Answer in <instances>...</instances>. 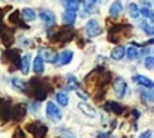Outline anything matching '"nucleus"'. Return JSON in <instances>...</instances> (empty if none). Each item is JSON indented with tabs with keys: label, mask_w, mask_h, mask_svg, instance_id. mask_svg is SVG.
<instances>
[{
	"label": "nucleus",
	"mask_w": 154,
	"mask_h": 138,
	"mask_svg": "<svg viewBox=\"0 0 154 138\" xmlns=\"http://www.w3.org/2000/svg\"><path fill=\"white\" fill-rule=\"evenodd\" d=\"M51 90L50 84L47 80H41V78H32L29 83H27V90L26 93L32 95L36 101H44L48 93Z\"/></svg>",
	"instance_id": "nucleus-1"
},
{
	"label": "nucleus",
	"mask_w": 154,
	"mask_h": 138,
	"mask_svg": "<svg viewBox=\"0 0 154 138\" xmlns=\"http://www.w3.org/2000/svg\"><path fill=\"white\" fill-rule=\"evenodd\" d=\"M132 30H133V27L130 24H114L109 29L108 39L112 44H120L132 36Z\"/></svg>",
	"instance_id": "nucleus-2"
},
{
	"label": "nucleus",
	"mask_w": 154,
	"mask_h": 138,
	"mask_svg": "<svg viewBox=\"0 0 154 138\" xmlns=\"http://www.w3.org/2000/svg\"><path fill=\"white\" fill-rule=\"evenodd\" d=\"M48 38L55 45H61V44L70 42L75 38V30L72 27H63L58 30H48Z\"/></svg>",
	"instance_id": "nucleus-3"
},
{
	"label": "nucleus",
	"mask_w": 154,
	"mask_h": 138,
	"mask_svg": "<svg viewBox=\"0 0 154 138\" xmlns=\"http://www.w3.org/2000/svg\"><path fill=\"white\" fill-rule=\"evenodd\" d=\"M3 63L9 68V71H17L18 68H21L23 59L20 57V51L18 50H6L2 56Z\"/></svg>",
	"instance_id": "nucleus-4"
},
{
	"label": "nucleus",
	"mask_w": 154,
	"mask_h": 138,
	"mask_svg": "<svg viewBox=\"0 0 154 138\" xmlns=\"http://www.w3.org/2000/svg\"><path fill=\"white\" fill-rule=\"evenodd\" d=\"M26 129H27V132H30L35 138H45V135L48 134V128L42 122H39V120L27 123Z\"/></svg>",
	"instance_id": "nucleus-5"
},
{
	"label": "nucleus",
	"mask_w": 154,
	"mask_h": 138,
	"mask_svg": "<svg viewBox=\"0 0 154 138\" xmlns=\"http://www.w3.org/2000/svg\"><path fill=\"white\" fill-rule=\"evenodd\" d=\"M0 38L3 41V45L5 47H9L14 44V39H15V35H14V30L6 27V26H2L0 27Z\"/></svg>",
	"instance_id": "nucleus-6"
},
{
	"label": "nucleus",
	"mask_w": 154,
	"mask_h": 138,
	"mask_svg": "<svg viewBox=\"0 0 154 138\" xmlns=\"http://www.w3.org/2000/svg\"><path fill=\"white\" fill-rule=\"evenodd\" d=\"M102 33V27L99 24L97 20H90L85 26V35L90 36V38H94V36H99Z\"/></svg>",
	"instance_id": "nucleus-7"
},
{
	"label": "nucleus",
	"mask_w": 154,
	"mask_h": 138,
	"mask_svg": "<svg viewBox=\"0 0 154 138\" xmlns=\"http://www.w3.org/2000/svg\"><path fill=\"white\" fill-rule=\"evenodd\" d=\"M47 116L51 119L52 122H60L61 120V111L58 110V107L55 104L50 102L47 105Z\"/></svg>",
	"instance_id": "nucleus-8"
},
{
	"label": "nucleus",
	"mask_w": 154,
	"mask_h": 138,
	"mask_svg": "<svg viewBox=\"0 0 154 138\" xmlns=\"http://www.w3.org/2000/svg\"><path fill=\"white\" fill-rule=\"evenodd\" d=\"M11 119H14V107L11 102H3L2 105V122L6 123Z\"/></svg>",
	"instance_id": "nucleus-9"
},
{
	"label": "nucleus",
	"mask_w": 154,
	"mask_h": 138,
	"mask_svg": "<svg viewBox=\"0 0 154 138\" xmlns=\"http://www.w3.org/2000/svg\"><path fill=\"white\" fill-rule=\"evenodd\" d=\"M39 56L45 62H50V63H57V59H58V56L52 50H48V48H41L39 50Z\"/></svg>",
	"instance_id": "nucleus-10"
},
{
	"label": "nucleus",
	"mask_w": 154,
	"mask_h": 138,
	"mask_svg": "<svg viewBox=\"0 0 154 138\" xmlns=\"http://www.w3.org/2000/svg\"><path fill=\"white\" fill-rule=\"evenodd\" d=\"M9 23H11V24H14L15 27H20V29H29V26L21 20V17H20V12H18V11H15V12H12V14L9 15Z\"/></svg>",
	"instance_id": "nucleus-11"
},
{
	"label": "nucleus",
	"mask_w": 154,
	"mask_h": 138,
	"mask_svg": "<svg viewBox=\"0 0 154 138\" xmlns=\"http://www.w3.org/2000/svg\"><path fill=\"white\" fill-rule=\"evenodd\" d=\"M72 59H73V53H72L70 50H64L63 53H60V54H58L57 65H58V66L67 65V63H70V62H72Z\"/></svg>",
	"instance_id": "nucleus-12"
},
{
	"label": "nucleus",
	"mask_w": 154,
	"mask_h": 138,
	"mask_svg": "<svg viewBox=\"0 0 154 138\" xmlns=\"http://www.w3.org/2000/svg\"><path fill=\"white\" fill-rule=\"evenodd\" d=\"M114 90H115V95H117L118 98H123V96H126V90H127V86H126L124 80L118 78V80H117V81L114 83Z\"/></svg>",
	"instance_id": "nucleus-13"
},
{
	"label": "nucleus",
	"mask_w": 154,
	"mask_h": 138,
	"mask_svg": "<svg viewBox=\"0 0 154 138\" xmlns=\"http://www.w3.org/2000/svg\"><path fill=\"white\" fill-rule=\"evenodd\" d=\"M26 113H27V105H26V104H17V105L14 107V119H15V120L24 119Z\"/></svg>",
	"instance_id": "nucleus-14"
},
{
	"label": "nucleus",
	"mask_w": 154,
	"mask_h": 138,
	"mask_svg": "<svg viewBox=\"0 0 154 138\" xmlns=\"http://www.w3.org/2000/svg\"><path fill=\"white\" fill-rule=\"evenodd\" d=\"M105 110H106V111H111V113H114V114H123L126 108H124L121 104H117V102H108V104H105Z\"/></svg>",
	"instance_id": "nucleus-15"
},
{
	"label": "nucleus",
	"mask_w": 154,
	"mask_h": 138,
	"mask_svg": "<svg viewBox=\"0 0 154 138\" xmlns=\"http://www.w3.org/2000/svg\"><path fill=\"white\" fill-rule=\"evenodd\" d=\"M133 81L138 83V84H141V86H144V87H148V89H153L154 87L153 81H151L150 78L144 77V75H135V77H133Z\"/></svg>",
	"instance_id": "nucleus-16"
},
{
	"label": "nucleus",
	"mask_w": 154,
	"mask_h": 138,
	"mask_svg": "<svg viewBox=\"0 0 154 138\" xmlns=\"http://www.w3.org/2000/svg\"><path fill=\"white\" fill-rule=\"evenodd\" d=\"M63 21H64L67 26L75 24V21H76V12H75V11H69V9H66L64 14H63Z\"/></svg>",
	"instance_id": "nucleus-17"
},
{
	"label": "nucleus",
	"mask_w": 154,
	"mask_h": 138,
	"mask_svg": "<svg viewBox=\"0 0 154 138\" xmlns=\"http://www.w3.org/2000/svg\"><path fill=\"white\" fill-rule=\"evenodd\" d=\"M126 53H127V51L124 50V47H115V48L111 51V57H112L114 60H121Z\"/></svg>",
	"instance_id": "nucleus-18"
},
{
	"label": "nucleus",
	"mask_w": 154,
	"mask_h": 138,
	"mask_svg": "<svg viewBox=\"0 0 154 138\" xmlns=\"http://www.w3.org/2000/svg\"><path fill=\"white\" fill-rule=\"evenodd\" d=\"M39 17L45 21V23H51L54 24V20H55V15L52 14L51 11H47V9H44V11H41L39 12Z\"/></svg>",
	"instance_id": "nucleus-19"
},
{
	"label": "nucleus",
	"mask_w": 154,
	"mask_h": 138,
	"mask_svg": "<svg viewBox=\"0 0 154 138\" xmlns=\"http://www.w3.org/2000/svg\"><path fill=\"white\" fill-rule=\"evenodd\" d=\"M121 11H123V5L120 2H114L112 6H111V9H109V15L115 18V17H118L121 14Z\"/></svg>",
	"instance_id": "nucleus-20"
},
{
	"label": "nucleus",
	"mask_w": 154,
	"mask_h": 138,
	"mask_svg": "<svg viewBox=\"0 0 154 138\" xmlns=\"http://www.w3.org/2000/svg\"><path fill=\"white\" fill-rule=\"evenodd\" d=\"M44 59L41 57V56H38L36 59H35V62H33V69H35V72L36 74H42L44 72Z\"/></svg>",
	"instance_id": "nucleus-21"
},
{
	"label": "nucleus",
	"mask_w": 154,
	"mask_h": 138,
	"mask_svg": "<svg viewBox=\"0 0 154 138\" xmlns=\"http://www.w3.org/2000/svg\"><path fill=\"white\" fill-rule=\"evenodd\" d=\"M30 62H32L30 54H26L23 57V63H21V72L23 74H29V71H30Z\"/></svg>",
	"instance_id": "nucleus-22"
},
{
	"label": "nucleus",
	"mask_w": 154,
	"mask_h": 138,
	"mask_svg": "<svg viewBox=\"0 0 154 138\" xmlns=\"http://www.w3.org/2000/svg\"><path fill=\"white\" fill-rule=\"evenodd\" d=\"M61 3L64 5L66 9L69 11H76L79 8V2L78 0H61Z\"/></svg>",
	"instance_id": "nucleus-23"
},
{
	"label": "nucleus",
	"mask_w": 154,
	"mask_h": 138,
	"mask_svg": "<svg viewBox=\"0 0 154 138\" xmlns=\"http://www.w3.org/2000/svg\"><path fill=\"white\" fill-rule=\"evenodd\" d=\"M79 110H81L84 114H88L90 117H94V116H96V110L91 108V107H88L87 104H79Z\"/></svg>",
	"instance_id": "nucleus-24"
},
{
	"label": "nucleus",
	"mask_w": 154,
	"mask_h": 138,
	"mask_svg": "<svg viewBox=\"0 0 154 138\" xmlns=\"http://www.w3.org/2000/svg\"><path fill=\"white\" fill-rule=\"evenodd\" d=\"M12 86L17 87L18 90H21V92H24V93H26V90H27V83L21 81L20 78H14V80H12Z\"/></svg>",
	"instance_id": "nucleus-25"
},
{
	"label": "nucleus",
	"mask_w": 154,
	"mask_h": 138,
	"mask_svg": "<svg viewBox=\"0 0 154 138\" xmlns=\"http://www.w3.org/2000/svg\"><path fill=\"white\" fill-rule=\"evenodd\" d=\"M129 14H130L132 18H138V17H139L141 11H139V8H138L136 3H130V5H129Z\"/></svg>",
	"instance_id": "nucleus-26"
},
{
	"label": "nucleus",
	"mask_w": 154,
	"mask_h": 138,
	"mask_svg": "<svg viewBox=\"0 0 154 138\" xmlns=\"http://www.w3.org/2000/svg\"><path fill=\"white\" fill-rule=\"evenodd\" d=\"M21 14H23L24 20H27V21H33V20H36V14H35L32 9H27V8H26Z\"/></svg>",
	"instance_id": "nucleus-27"
},
{
	"label": "nucleus",
	"mask_w": 154,
	"mask_h": 138,
	"mask_svg": "<svg viewBox=\"0 0 154 138\" xmlns=\"http://www.w3.org/2000/svg\"><path fill=\"white\" fill-rule=\"evenodd\" d=\"M57 102H58L60 105L66 107V105L69 104V98H67V95H66V93H57Z\"/></svg>",
	"instance_id": "nucleus-28"
},
{
	"label": "nucleus",
	"mask_w": 154,
	"mask_h": 138,
	"mask_svg": "<svg viewBox=\"0 0 154 138\" xmlns=\"http://www.w3.org/2000/svg\"><path fill=\"white\" fill-rule=\"evenodd\" d=\"M67 78H69L67 81H69V89H70V90H73V89H79V83L76 81V78H73V77H70V75H69Z\"/></svg>",
	"instance_id": "nucleus-29"
},
{
	"label": "nucleus",
	"mask_w": 154,
	"mask_h": 138,
	"mask_svg": "<svg viewBox=\"0 0 154 138\" xmlns=\"http://www.w3.org/2000/svg\"><path fill=\"white\" fill-rule=\"evenodd\" d=\"M138 56H139V53H138V50H136L135 47H130V48L127 50V57H129V59L133 60V59H136Z\"/></svg>",
	"instance_id": "nucleus-30"
},
{
	"label": "nucleus",
	"mask_w": 154,
	"mask_h": 138,
	"mask_svg": "<svg viewBox=\"0 0 154 138\" xmlns=\"http://www.w3.org/2000/svg\"><path fill=\"white\" fill-rule=\"evenodd\" d=\"M142 29H144V32L147 33V35H151L154 36V26H150V24H142Z\"/></svg>",
	"instance_id": "nucleus-31"
},
{
	"label": "nucleus",
	"mask_w": 154,
	"mask_h": 138,
	"mask_svg": "<svg viewBox=\"0 0 154 138\" xmlns=\"http://www.w3.org/2000/svg\"><path fill=\"white\" fill-rule=\"evenodd\" d=\"M8 11H11V6H5V8H0V27L3 26V17H5V14H6Z\"/></svg>",
	"instance_id": "nucleus-32"
},
{
	"label": "nucleus",
	"mask_w": 154,
	"mask_h": 138,
	"mask_svg": "<svg viewBox=\"0 0 154 138\" xmlns=\"http://www.w3.org/2000/svg\"><path fill=\"white\" fill-rule=\"evenodd\" d=\"M145 68H147V69H154V56L148 57V59L145 60Z\"/></svg>",
	"instance_id": "nucleus-33"
},
{
	"label": "nucleus",
	"mask_w": 154,
	"mask_h": 138,
	"mask_svg": "<svg viewBox=\"0 0 154 138\" xmlns=\"http://www.w3.org/2000/svg\"><path fill=\"white\" fill-rule=\"evenodd\" d=\"M14 138H26V134L23 132V129L17 128V129H15V132H14Z\"/></svg>",
	"instance_id": "nucleus-34"
},
{
	"label": "nucleus",
	"mask_w": 154,
	"mask_h": 138,
	"mask_svg": "<svg viewBox=\"0 0 154 138\" xmlns=\"http://www.w3.org/2000/svg\"><path fill=\"white\" fill-rule=\"evenodd\" d=\"M141 14H142L144 17H151V15H153L151 11H150V8H142V9H141Z\"/></svg>",
	"instance_id": "nucleus-35"
},
{
	"label": "nucleus",
	"mask_w": 154,
	"mask_h": 138,
	"mask_svg": "<svg viewBox=\"0 0 154 138\" xmlns=\"http://www.w3.org/2000/svg\"><path fill=\"white\" fill-rule=\"evenodd\" d=\"M94 8H96L94 5H88V6H87V14H93V12H96Z\"/></svg>",
	"instance_id": "nucleus-36"
},
{
	"label": "nucleus",
	"mask_w": 154,
	"mask_h": 138,
	"mask_svg": "<svg viewBox=\"0 0 154 138\" xmlns=\"http://www.w3.org/2000/svg\"><path fill=\"white\" fill-rule=\"evenodd\" d=\"M139 138H151V132H150V131H147V132H144Z\"/></svg>",
	"instance_id": "nucleus-37"
},
{
	"label": "nucleus",
	"mask_w": 154,
	"mask_h": 138,
	"mask_svg": "<svg viewBox=\"0 0 154 138\" xmlns=\"http://www.w3.org/2000/svg\"><path fill=\"white\" fill-rule=\"evenodd\" d=\"M96 138H109V134H108V132H106V134H97Z\"/></svg>",
	"instance_id": "nucleus-38"
},
{
	"label": "nucleus",
	"mask_w": 154,
	"mask_h": 138,
	"mask_svg": "<svg viewBox=\"0 0 154 138\" xmlns=\"http://www.w3.org/2000/svg\"><path fill=\"white\" fill-rule=\"evenodd\" d=\"M150 18H151V21H153V24H154V14L151 15V17H150Z\"/></svg>",
	"instance_id": "nucleus-39"
},
{
	"label": "nucleus",
	"mask_w": 154,
	"mask_h": 138,
	"mask_svg": "<svg viewBox=\"0 0 154 138\" xmlns=\"http://www.w3.org/2000/svg\"><path fill=\"white\" fill-rule=\"evenodd\" d=\"M2 105H3V99L0 98V107H2Z\"/></svg>",
	"instance_id": "nucleus-40"
},
{
	"label": "nucleus",
	"mask_w": 154,
	"mask_h": 138,
	"mask_svg": "<svg viewBox=\"0 0 154 138\" xmlns=\"http://www.w3.org/2000/svg\"><path fill=\"white\" fill-rule=\"evenodd\" d=\"M90 2H96V0H90Z\"/></svg>",
	"instance_id": "nucleus-41"
}]
</instances>
